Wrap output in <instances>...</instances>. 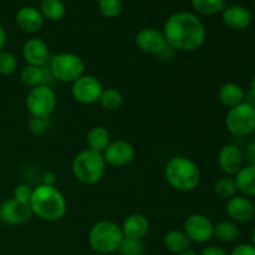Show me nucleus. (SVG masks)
<instances>
[{"label":"nucleus","instance_id":"nucleus-32","mask_svg":"<svg viewBox=\"0 0 255 255\" xmlns=\"http://www.w3.org/2000/svg\"><path fill=\"white\" fill-rule=\"evenodd\" d=\"M117 252H120L121 255H142V253H143V246H142L141 241L124 238Z\"/></svg>","mask_w":255,"mask_h":255},{"label":"nucleus","instance_id":"nucleus-41","mask_svg":"<svg viewBox=\"0 0 255 255\" xmlns=\"http://www.w3.org/2000/svg\"><path fill=\"white\" fill-rule=\"evenodd\" d=\"M177 255H199V254H197L196 252H194V251H192V249H189V251H187V252H183V253H181V254H177Z\"/></svg>","mask_w":255,"mask_h":255},{"label":"nucleus","instance_id":"nucleus-42","mask_svg":"<svg viewBox=\"0 0 255 255\" xmlns=\"http://www.w3.org/2000/svg\"><path fill=\"white\" fill-rule=\"evenodd\" d=\"M252 246L255 247V226L253 227V231H252Z\"/></svg>","mask_w":255,"mask_h":255},{"label":"nucleus","instance_id":"nucleus-35","mask_svg":"<svg viewBox=\"0 0 255 255\" xmlns=\"http://www.w3.org/2000/svg\"><path fill=\"white\" fill-rule=\"evenodd\" d=\"M229 255H255V247L248 243L239 244Z\"/></svg>","mask_w":255,"mask_h":255},{"label":"nucleus","instance_id":"nucleus-34","mask_svg":"<svg viewBox=\"0 0 255 255\" xmlns=\"http://www.w3.org/2000/svg\"><path fill=\"white\" fill-rule=\"evenodd\" d=\"M32 196V188L26 183L17 184L14 189V194H12V198L16 199L20 203L29 204L30 199H31Z\"/></svg>","mask_w":255,"mask_h":255},{"label":"nucleus","instance_id":"nucleus-45","mask_svg":"<svg viewBox=\"0 0 255 255\" xmlns=\"http://www.w3.org/2000/svg\"><path fill=\"white\" fill-rule=\"evenodd\" d=\"M40 1H42V0H40Z\"/></svg>","mask_w":255,"mask_h":255},{"label":"nucleus","instance_id":"nucleus-39","mask_svg":"<svg viewBox=\"0 0 255 255\" xmlns=\"http://www.w3.org/2000/svg\"><path fill=\"white\" fill-rule=\"evenodd\" d=\"M7 42V36H6V31H5L4 27L0 25V52L4 51L5 46H6Z\"/></svg>","mask_w":255,"mask_h":255},{"label":"nucleus","instance_id":"nucleus-6","mask_svg":"<svg viewBox=\"0 0 255 255\" xmlns=\"http://www.w3.org/2000/svg\"><path fill=\"white\" fill-rule=\"evenodd\" d=\"M50 71L55 80L65 84H72L85 72V62L74 52H59L50 59Z\"/></svg>","mask_w":255,"mask_h":255},{"label":"nucleus","instance_id":"nucleus-36","mask_svg":"<svg viewBox=\"0 0 255 255\" xmlns=\"http://www.w3.org/2000/svg\"><path fill=\"white\" fill-rule=\"evenodd\" d=\"M244 158L248 162V164L255 166V142H251L247 146L246 153H244Z\"/></svg>","mask_w":255,"mask_h":255},{"label":"nucleus","instance_id":"nucleus-44","mask_svg":"<svg viewBox=\"0 0 255 255\" xmlns=\"http://www.w3.org/2000/svg\"><path fill=\"white\" fill-rule=\"evenodd\" d=\"M94 1H100V0H94Z\"/></svg>","mask_w":255,"mask_h":255},{"label":"nucleus","instance_id":"nucleus-7","mask_svg":"<svg viewBox=\"0 0 255 255\" xmlns=\"http://www.w3.org/2000/svg\"><path fill=\"white\" fill-rule=\"evenodd\" d=\"M25 102H26V109L31 117L50 119L56 109L57 99L56 94L51 87L46 85H39L30 89Z\"/></svg>","mask_w":255,"mask_h":255},{"label":"nucleus","instance_id":"nucleus-28","mask_svg":"<svg viewBox=\"0 0 255 255\" xmlns=\"http://www.w3.org/2000/svg\"><path fill=\"white\" fill-rule=\"evenodd\" d=\"M99 104L101 105L102 109L107 110V111H116L124 104V97H122L121 92L117 91L116 89L109 87V89L102 90Z\"/></svg>","mask_w":255,"mask_h":255},{"label":"nucleus","instance_id":"nucleus-40","mask_svg":"<svg viewBox=\"0 0 255 255\" xmlns=\"http://www.w3.org/2000/svg\"><path fill=\"white\" fill-rule=\"evenodd\" d=\"M249 91L253 92V94H255V76L252 79L251 81V85H249Z\"/></svg>","mask_w":255,"mask_h":255},{"label":"nucleus","instance_id":"nucleus-1","mask_svg":"<svg viewBox=\"0 0 255 255\" xmlns=\"http://www.w3.org/2000/svg\"><path fill=\"white\" fill-rule=\"evenodd\" d=\"M163 35L169 47L184 52L198 50L204 44L207 31L202 20L189 11L172 14L164 22Z\"/></svg>","mask_w":255,"mask_h":255},{"label":"nucleus","instance_id":"nucleus-4","mask_svg":"<svg viewBox=\"0 0 255 255\" xmlns=\"http://www.w3.org/2000/svg\"><path fill=\"white\" fill-rule=\"evenodd\" d=\"M106 166L102 153L86 148L74 157L71 169L74 177L80 183L94 186L102 179L106 172Z\"/></svg>","mask_w":255,"mask_h":255},{"label":"nucleus","instance_id":"nucleus-20","mask_svg":"<svg viewBox=\"0 0 255 255\" xmlns=\"http://www.w3.org/2000/svg\"><path fill=\"white\" fill-rule=\"evenodd\" d=\"M246 91L236 82H227L218 90V100L226 107H236L244 102Z\"/></svg>","mask_w":255,"mask_h":255},{"label":"nucleus","instance_id":"nucleus-10","mask_svg":"<svg viewBox=\"0 0 255 255\" xmlns=\"http://www.w3.org/2000/svg\"><path fill=\"white\" fill-rule=\"evenodd\" d=\"M214 224L204 214H191L183 224V232L192 243L204 244L213 238Z\"/></svg>","mask_w":255,"mask_h":255},{"label":"nucleus","instance_id":"nucleus-18","mask_svg":"<svg viewBox=\"0 0 255 255\" xmlns=\"http://www.w3.org/2000/svg\"><path fill=\"white\" fill-rule=\"evenodd\" d=\"M124 238L141 241L149 231V222L146 216L141 213L129 214L125 218L121 226Z\"/></svg>","mask_w":255,"mask_h":255},{"label":"nucleus","instance_id":"nucleus-2","mask_svg":"<svg viewBox=\"0 0 255 255\" xmlns=\"http://www.w3.org/2000/svg\"><path fill=\"white\" fill-rule=\"evenodd\" d=\"M30 207L34 216L45 222H57L65 216L67 209L64 194L55 186L40 184L32 189Z\"/></svg>","mask_w":255,"mask_h":255},{"label":"nucleus","instance_id":"nucleus-11","mask_svg":"<svg viewBox=\"0 0 255 255\" xmlns=\"http://www.w3.org/2000/svg\"><path fill=\"white\" fill-rule=\"evenodd\" d=\"M134 147L126 139H115L110 142L106 147L102 156H104L106 164L116 168L126 167L133 161L134 158Z\"/></svg>","mask_w":255,"mask_h":255},{"label":"nucleus","instance_id":"nucleus-17","mask_svg":"<svg viewBox=\"0 0 255 255\" xmlns=\"http://www.w3.org/2000/svg\"><path fill=\"white\" fill-rule=\"evenodd\" d=\"M222 20L228 27L234 30H244L253 21L252 12L242 5H232L222 11Z\"/></svg>","mask_w":255,"mask_h":255},{"label":"nucleus","instance_id":"nucleus-12","mask_svg":"<svg viewBox=\"0 0 255 255\" xmlns=\"http://www.w3.org/2000/svg\"><path fill=\"white\" fill-rule=\"evenodd\" d=\"M134 42L142 52L148 55H157V56H161L168 47L163 32L153 27H144L139 30L136 35Z\"/></svg>","mask_w":255,"mask_h":255},{"label":"nucleus","instance_id":"nucleus-33","mask_svg":"<svg viewBox=\"0 0 255 255\" xmlns=\"http://www.w3.org/2000/svg\"><path fill=\"white\" fill-rule=\"evenodd\" d=\"M29 129L34 134H42L51 127L50 119H39V117H31L29 121Z\"/></svg>","mask_w":255,"mask_h":255},{"label":"nucleus","instance_id":"nucleus-19","mask_svg":"<svg viewBox=\"0 0 255 255\" xmlns=\"http://www.w3.org/2000/svg\"><path fill=\"white\" fill-rule=\"evenodd\" d=\"M16 24L22 31L29 32V34H34L37 32L44 25V16L41 15L40 10L32 6H22L17 10L16 16Z\"/></svg>","mask_w":255,"mask_h":255},{"label":"nucleus","instance_id":"nucleus-31","mask_svg":"<svg viewBox=\"0 0 255 255\" xmlns=\"http://www.w3.org/2000/svg\"><path fill=\"white\" fill-rule=\"evenodd\" d=\"M122 1L121 0H100L99 9L104 16L114 19L117 17L122 11Z\"/></svg>","mask_w":255,"mask_h":255},{"label":"nucleus","instance_id":"nucleus-43","mask_svg":"<svg viewBox=\"0 0 255 255\" xmlns=\"http://www.w3.org/2000/svg\"><path fill=\"white\" fill-rule=\"evenodd\" d=\"M92 255H104V254H97V253H95V254H92Z\"/></svg>","mask_w":255,"mask_h":255},{"label":"nucleus","instance_id":"nucleus-14","mask_svg":"<svg viewBox=\"0 0 255 255\" xmlns=\"http://www.w3.org/2000/svg\"><path fill=\"white\" fill-rule=\"evenodd\" d=\"M22 57L27 65L42 67L49 64L51 59L50 49L46 42L37 37L26 40L22 46Z\"/></svg>","mask_w":255,"mask_h":255},{"label":"nucleus","instance_id":"nucleus-30","mask_svg":"<svg viewBox=\"0 0 255 255\" xmlns=\"http://www.w3.org/2000/svg\"><path fill=\"white\" fill-rule=\"evenodd\" d=\"M17 69V59L14 54L9 51L0 52V75L10 76Z\"/></svg>","mask_w":255,"mask_h":255},{"label":"nucleus","instance_id":"nucleus-13","mask_svg":"<svg viewBox=\"0 0 255 255\" xmlns=\"http://www.w3.org/2000/svg\"><path fill=\"white\" fill-rule=\"evenodd\" d=\"M34 216L30 204L20 203L16 199L9 198L0 204V221L6 226H21Z\"/></svg>","mask_w":255,"mask_h":255},{"label":"nucleus","instance_id":"nucleus-8","mask_svg":"<svg viewBox=\"0 0 255 255\" xmlns=\"http://www.w3.org/2000/svg\"><path fill=\"white\" fill-rule=\"evenodd\" d=\"M226 127L232 134L248 136L255 131V107L247 102L229 109L226 116Z\"/></svg>","mask_w":255,"mask_h":255},{"label":"nucleus","instance_id":"nucleus-37","mask_svg":"<svg viewBox=\"0 0 255 255\" xmlns=\"http://www.w3.org/2000/svg\"><path fill=\"white\" fill-rule=\"evenodd\" d=\"M199 255H229V254L227 253L223 248H221V247L209 246L207 247V248H204Z\"/></svg>","mask_w":255,"mask_h":255},{"label":"nucleus","instance_id":"nucleus-38","mask_svg":"<svg viewBox=\"0 0 255 255\" xmlns=\"http://www.w3.org/2000/svg\"><path fill=\"white\" fill-rule=\"evenodd\" d=\"M55 183H56V176H55L54 172L47 171L46 173L42 176L41 184H46V186H55Z\"/></svg>","mask_w":255,"mask_h":255},{"label":"nucleus","instance_id":"nucleus-5","mask_svg":"<svg viewBox=\"0 0 255 255\" xmlns=\"http://www.w3.org/2000/svg\"><path fill=\"white\" fill-rule=\"evenodd\" d=\"M87 239L95 253L110 255L119 251L124 241V234L121 226L115 222L100 221L90 228Z\"/></svg>","mask_w":255,"mask_h":255},{"label":"nucleus","instance_id":"nucleus-26","mask_svg":"<svg viewBox=\"0 0 255 255\" xmlns=\"http://www.w3.org/2000/svg\"><path fill=\"white\" fill-rule=\"evenodd\" d=\"M39 10L44 19L50 20V21H57L64 17L65 12H66V6L61 0H42Z\"/></svg>","mask_w":255,"mask_h":255},{"label":"nucleus","instance_id":"nucleus-25","mask_svg":"<svg viewBox=\"0 0 255 255\" xmlns=\"http://www.w3.org/2000/svg\"><path fill=\"white\" fill-rule=\"evenodd\" d=\"M239 234H241V229L236 222L221 221L214 224L213 238H216L219 243H232L239 238Z\"/></svg>","mask_w":255,"mask_h":255},{"label":"nucleus","instance_id":"nucleus-27","mask_svg":"<svg viewBox=\"0 0 255 255\" xmlns=\"http://www.w3.org/2000/svg\"><path fill=\"white\" fill-rule=\"evenodd\" d=\"M214 192L217 196L222 199H231L232 197L237 196L238 186H237L236 178L232 176L221 177L218 181L214 183Z\"/></svg>","mask_w":255,"mask_h":255},{"label":"nucleus","instance_id":"nucleus-23","mask_svg":"<svg viewBox=\"0 0 255 255\" xmlns=\"http://www.w3.org/2000/svg\"><path fill=\"white\" fill-rule=\"evenodd\" d=\"M46 79L47 65L42 67L26 65L20 71V80H21V82L25 86L30 87V89H32L35 86H39V85H45L46 84Z\"/></svg>","mask_w":255,"mask_h":255},{"label":"nucleus","instance_id":"nucleus-16","mask_svg":"<svg viewBox=\"0 0 255 255\" xmlns=\"http://www.w3.org/2000/svg\"><path fill=\"white\" fill-rule=\"evenodd\" d=\"M244 153L236 144H226L218 153V164L227 176H234L244 167Z\"/></svg>","mask_w":255,"mask_h":255},{"label":"nucleus","instance_id":"nucleus-22","mask_svg":"<svg viewBox=\"0 0 255 255\" xmlns=\"http://www.w3.org/2000/svg\"><path fill=\"white\" fill-rule=\"evenodd\" d=\"M110 142H111V134L104 126H94L86 134L87 148L99 153H102L106 149Z\"/></svg>","mask_w":255,"mask_h":255},{"label":"nucleus","instance_id":"nucleus-24","mask_svg":"<svg viewBox=\"0 0 255 255\" xmlns=\"http://www.w3.org/2000/svg\"><path fill=\"white\" fill-rule=\"evenodd\" d=\"M238 191L246 197H255V166L247 164L236 174Z\"/></svg>","mask_w":255,"mask_h":255},{"label":"nucleus","instance_id":"nucleus-9","mask_svg":"<svg viewBox=\"0 0 255 255\" xmlns=\"http://www.w3.org/2000/svg\"><path fill=\"white\" fill-rule=\"evenodd\" d=\"M101 81L94 75H82L81 77L72 82L71 95L81 105L97 104L102 94Z\"/></svg>","mask_w":255,"mask_h":255},{"label":"nucleus","instance_id":"nucleus-29","mask_svg":"<svg viewBox=\"0 0 255 255\" xmlns=\"http://www.w3.org/2000/svg\"><path fill=\"white\" fill-rule=\"evenodd\" d=\"M193 9L202 15H216L226 9V0H191Z\"/></svg>","mask_w":255,"mask_h":255},{"label":"nucleus","instance_id":"nucleus-21","mask_svg":"<svg viewBox=\"0 0 255 255\" xmlns=\"http://www.w3.org/2000/svg\"><path fill=\"white\" fill-rule=\"evenodd\" d=\"M163 246L167 251L177 255L189 251L192 242L183 231L173 229V231H169L168 233H166L163 238Z\"/></svg>","mask_w":255,"mask_h":255},{"label":"nucleus","instance_id":"nucleus-15","mask_svg":"<svg viewBox=\"0 0 255 255\" xmlns=\"http://www.w3.org/2000/svg\"><path fill=\"white\" fill-rule=\"evenodd\" d=\"M226 212L236 223H247L255 217V204L249 197L234 196L227 201Z\"/></svg>","mask_w":255,"mask_h":255},{"label":"nucleus","instance_id":"nucleus-3","mask_svg":"<svg viewBox=\"0 0 255 255\" xmlns=\"http://www.w3.org/2000/svg\"><path fill=\"white\" fill-rule=\"evenodd\" d=\"M164 177L169 186L179 192H191L201 182V169L193 159L184 156H174L167 162Z\"/></svg>","mask_w":255,"mask_h":255}]
</instances>
